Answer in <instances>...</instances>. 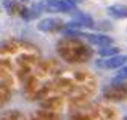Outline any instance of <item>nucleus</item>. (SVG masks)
<instances>
[{"mask_svg":"<svg viewBox=\"0 0 127 120\" xmlns=\"http://www.w3.org/2000/svg\"><path fill=\"white\" fill-rule=\"evenodd\" d=\"M118 80H127V66H122L118 72Z\"/></svg>","mask_w":127,"mask_h":120,"instance_id":"nucleus-9","label":"nucleus"},{"mask_svg":"<svg viewBox=\"0 0 127 120\" xmlns=\"http://www.w3.org/2000/svg\"><path fill=\"white\" fill-rule=\"evenodd\" d=\"M72 35H79V37H84L87 39L90 43H93V45H98L100 48H106V46H109L113 43V39L108 37V35L105 34H84V32H79V31H74L71 32Z\"/></svg>","mask_w":127,"mask_h":120,"instance_id":"nucleus-1","label":"nucleus"},{"mask_svg":"<svg viewBox=\"0 0 127 120\" xmlns=\"http://www.w3.org/2000/svg\"><path fill=\"white\" fill-rule=\"evenodd\" d=\"M40 11H42V5H40V3H39V5L31 6V8L26 11V13H29V15L26 16V19H32V18H35V16H39V15H40Z\"/></svg>","mask_w":127,"mask_h":120,"instance_id":"nucleus-8","label":"nucleus"},{"mask_svg":"<svg viewBox=\"0 0 127 120\" xmlns=\"http://www.w3.org/2000/svg\"><path fill=\"white\" fill-rule=\"evenodd\" d=\"M108 13L113 16V18H118V19L127 18V6H124V5H111V6H108Z\"/></svg>","mask_w":127,"mask_h":120,"instance_id":"nucleus-6","label":"nucleus"},{"mask_svg":"<svg viewBox=\"0 0 127 120\" xmlns=\"http://www.w3.org/2000/svg\"><path fill=\"white\" fill-rule=\"evenodd\" d=\"M118 51H119V48H113V46H106V48H100V56L101 58H105V56H116L118 55Z\"/></svg>","mask_w":127,"mask_h":120,"instance_id":"nucleus-7","label":"nucleus"},{"mask_svg":"<svg viewBox=\"0 0 127 120\" xmlns=\"http://www.w3.org/2000/svg\"><path fill=\"white\" fill-rule=\"evenodd\" d=\"M60 26H61V21H58L56 18H45L39 21L37 29L42 32H53L56 29H60Z\"/></svg>","mask_w":127,"mask_h":120,"instance_id":"nucleus-4","label":"nucleus"},{"mask_svg":"<svg viewBox=\"0 0 127 120\" xmlns=\"http://www.w3.org/2000/svg\"><path fill=\"white\" fill-rule=\"evenodd\" d=\"M72 21H76L81 27H93V26H95V21L92 19V16L85 15V13H82V11L72 13Z\"/></svg>","mask_w":127,"mask_h":120,"instance_id":"nucleus-5","label":"nucleus"},{"mask_svg":"<svg viewBox=\"0 0 127 120\" xmlns=\"http://www.w3.org/2000/svg\"><path fill=\"white\" fill-rule=\"evenodd\" d=\"M40 5H42V10H45V11H52V13L71 11V8L68 6V3H66L64 0H43Z\"/></svg>","mask_w":127,"mask_h":120,"instance_id":"nucleus-3","label":"nucleus"},{"mask_svg":"<svg viewBox=\"0 0 127 120\" xmlns=\"http://www.w3.org/2000/svg\"><path fill=\"white\" fill-rule=\"evenodd\" d=\"M126 62H127V56H124V55H116V56H113V58H108L106 61H98L96 64H98L100 67H103V69L111 71V69H121Z\"/></svg>","mask_w":127,"mask_h":120,"instance_id":"nucleus-2","label":"nucleus"}]
</instances>
